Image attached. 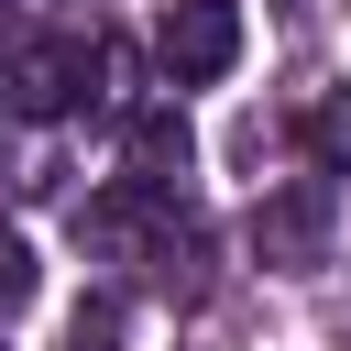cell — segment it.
<instances>
[{"label":"cell","mask_w":351,"mask_h":351,"mask_svg":"<svg viewBox=\"0 0 351 351\" xmlns=\"http://www.w3.org/2000/svg\"><path fill=\"white\" fill-rule=\"evenodd\" d=\"M252 252H263L274 274H307V263L329 252V186H274V197L252 208Z\"/></svg>","instance_id":"obj_3"},{"label":"cell","mask_w":351,"mask_h":351,"mask_svg":"<svg viewBox=\"0 0 351 351\" xmlns=\"http://www.w3.org/2000/svg\"><path fill=\"white\" fill-rule=\"evenodd\" d=\"M186 154H197V132H186V110H132V186H154V197H176V176H186Z\"/></svg>","instance_id":"obj_4"},{"label":"cell","mask_w":351,"mask_h":351,"mask_svg":"<svg viewBox=\"0 0 351 351\" xmlns=\"http://www.w3.org/2000/svg\"><path fill=\"white\" fill-rule=\"evenodd\" d=\"M307 154H318L329 176H351V88H318V110H307Z\"/></svg>","instance_id":"obj_5"},{"label":"cell","mask_w":351,"mask_h":351,"mask_svg":"<svg viewBox=\"0 0 351 351\" xmlns=\"http://www.w3.org/2000/svg\"><path fill=\"white\" fill-rule=\"evenodd\" d=\"M0 99H11L22 121H55V110H77V99H88V44H77V33H44V44H22V55L0 66Z\"/></svg>","instance_id":"obj_2"},{"label":"cell","mask_w":351,"mask_h":351,"mask_svg":"<svg viewBox=\"0 0 351 351\" xmlns=\"http://www.w3.org/2000/svg\"><path fill=\"white\" fill-rule=\"evenodd\" d=\"M66 351H121V307H110V296H88V307H77V329H66Z\"/></svg>","instance_id":"obj_6"},{"label":"cell","mask_w":351,"mask_h":351,"mask_svg":"<svg viewBox=\"0 0 351 351\" xmlns=\"http://www.w3.org/2000/svg\"><path fill=\"white\" fill-rule=\"evenodd\" d=\"M22 296H33V241H22V230H0V318H11Z\"/></svg>","instance_id":"obj_7"},{"label":"cell","mask_w":351,"mask_h":351,"mask_svg":"<svg viewBox=\"0 0 351 351\" xmlns=\"http://www.w3.org/2000/svg\"><path fill=\"white\" fill-rule=\"evenodd\" d=\"M154 66H165L176 88L230 77V66H241V11H230V0H165V11H154Z\"/></svg>","instance_id":"obj_1"}]
</instances>
